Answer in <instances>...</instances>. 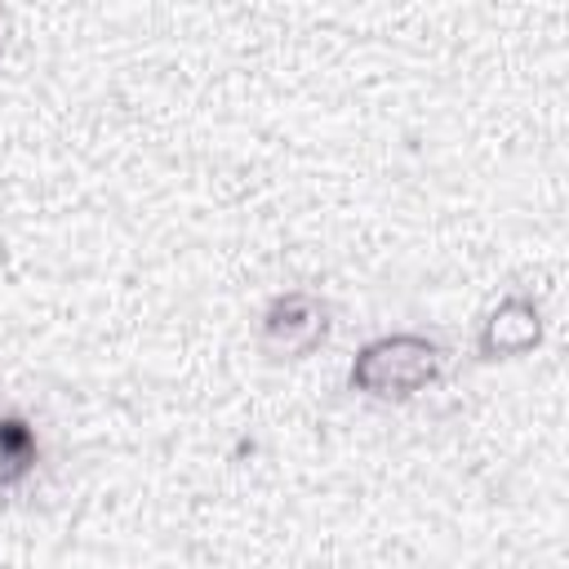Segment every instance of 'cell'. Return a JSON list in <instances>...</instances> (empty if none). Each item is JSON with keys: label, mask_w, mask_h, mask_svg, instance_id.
Returning a JSON list of instances; mask_svg holds the SVG:
<instances>
[{"label": "cell", "mask_w": 569, "mask_h": 569, "mask_svg": "<svg viewBox=\"0 0 569 569\" xmlns=\"http://www.w3.org/2000/svg\"><path fill=\"white\" fill-rule=\"evenodd\" d=\"M329 333V302L311 289H284L262 307L258 342L271 360H298L316 351Z\"/></svg>", "instance_id": "2"}, {"label": "cell", "mask_w": 569, "mask_h": 569, "mask_svg": "<svg viewBox=\"0 0 569 569\" xmlns=\"http://www.w3.org/2000/svg\"><path fill=\"white\" fill-rule=\"evenodd\" d=\"M36 462H40L36 427L18 413H0V489L22 485Z\"/></svg>", "instance_id": "4"}, {"label": "cell", "mask_w": 569, "mask_h": 569, "mask_svg": "<svg viewBox=\"0 0 569 569\" xmlns=\"http://www.w3.org/2000/svg\"><path fill=\"white\" fill-rule=\"evenodd\" d=\"M538 342H542V307L529 293H507L498 307H489L476 333L480 360H511L533 351Z\"/></svg>", "instance_id": "3"}, {"label": "cell", "mask_w": 569, "mask_h": 569, "mask_svg": "<svg viewBox=\"0 0 569 569\" xmlns=\"http://www.w3.org/2000/svg\"><path fill=\"white\" fill-rule=\"evenodd\" d=\"M440 365H445L440 342L405 329V333L369 338L351 356L347 382H351V391H360L369 400H409L440 378Z\"/></svg>", "instance_id": "1"}]
</instances>
